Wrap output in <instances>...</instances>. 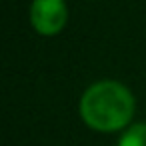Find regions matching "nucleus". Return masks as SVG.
Segmentation results:
<instances>
[{
  "label": "nucleus",
  "mask_w": 146,
  "mask_h": 146,
  "mask_svg": "<svg viewBox=\"0 0 146 146\" xmlns=\"http://www.w3.org/2000/svg\"><path fill=\"white\" fill-rule=\"evenodd\" d=\"M136 110L134 94L128 86L118 80H98L90 84L78 104L82 122L96 132H118L126 130Z\"/></svg>",
  "instance_id": "f257e3e1"
},
{
  "label": "nucleus",
  "mask_w": 146,
  "mask_h": 146,
  "mask_svg": "<svg viewBox=\"0 0 146 146\" xmlns=\"http://www.w3.org/2000/svg\"><path fill=\"white\" fill-rule=\"evenodd\" d=\"M68 22L66 0H32L30 24L40 36H56Z\"/></svg>",
  "instance_id": "f03ea898"
},
{
  "label": "nucleus",
  "mask_w": 146,
  "mask_h": 146,
  "mask_svg": "<svg viewBox=\"0 0 146 146\" xmlns=\"http://www.w3.org/2000/svg\"><path fill=\"white\" fill-rule=\"evenodd\" d=\"M116 146H146V122H136V124H130Z\"/></svg>",
  "instance_id": "7ed1b4c3"
}]
</instances>
